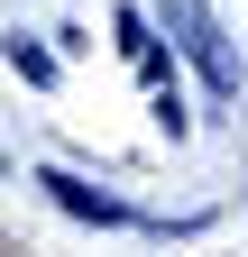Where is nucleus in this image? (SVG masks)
<instances>
[{"mask_svg":"<svg viewBox=\"0 0 248 257\" xmlns=\"http://www.w3.org/2000/svg\"><path fill=\"white\" fill-rule=\"evenodd\" d=\"M166 19L184 28V55L202 64V83H211V92L230 101V92H239V55H230V37H221V19H211L202 0H166Z\"/></svg>","mask_w":248,"mask_h":257,"instance_id":"obj_1","label":"nucleus"},{"mask_svg":"<svg viewBox=\"0 0 248 257\" xmlns=\"http://www.w3.org/2000/svg\"><path fill=\"white\" fill-rule=\"evenodd\" d=\"M10 64H19L28 83H55V55H46V46H28V37H10Z\"/></svg>","mask_w":248,"mask_h":257,"instance_id":"obj_3","label":"nucleus"},{"mask_svg":"<svg viewBox=\"0 0 248 257\" xmlns=\"http://www.w3.org/2000/svg\"><path fill=\"white\" fill-rule=\"evenodd\" d=\"M37 184H46V193H55V202H65L74 220H110V230H119V220H129V211H119V202H110V193H92V184H74L65 166H46Z\"/></svg>","mask_w":248,"mask_h":257,"instance_id":"obj_2","label":"nucleus"}]
</instances>
